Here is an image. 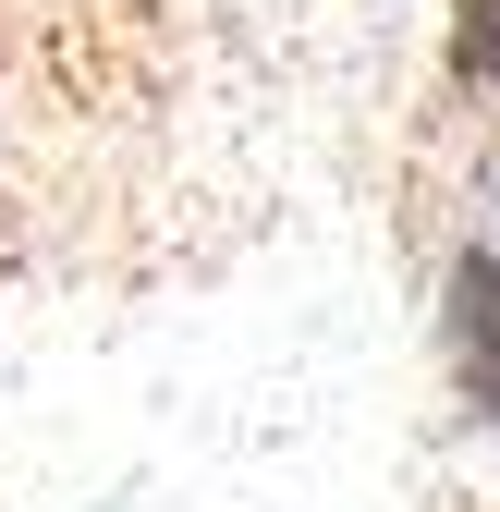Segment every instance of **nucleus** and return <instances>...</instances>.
I'll use <instances>...</instances> for the list:
<instances>
[{
    "instance_id": "1",
    "label": "nucleus",
    "mask_w": 500,
    "mask_h": 512,
    "mask_svg": "<svg viewBox=\"0 0 500 512\" xmlns=\"http://www.w3.org/2000/svg\"><path fill=\"white\" fill-rule=\"evenodd\" d=\"M452 366H464L476 415L500 427V256H464L452 269Z\"/></svg>"
},
{
    "instance_id": "2",
    "label": "nucleus",
    "mask_w": 500,
    "mask_h": 512,
    "mask_svg": "<svg viewBox=\"0 0 500 512\" xmlns=\"http://www.w3.org/2000/svg\"><path fill=\"white\" fill-rule=\"evenodd\" d=\"M452 74L500 86V0H452Z\"/></svg>"
}]
</instances>
